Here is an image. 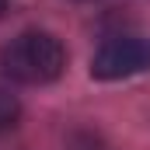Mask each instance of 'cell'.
<instances>
[{"label":"cell","mask_w":150,"mask_h":150,"mask_svg":"<svg viewBox=\"0 0 150 150\" xmlns=\"http://www.w3.org/2000/svg\"><path fill=\"white\" fill-rule=\"evenodd\" d=\"M0 70L7 80L25 87L52 84L67 70V45L52 32H21L0 49Z\"/></svg>","instance_id":"cell-1"},{"label":"cell","mask_w":150,"mask_h":150,"mask_svg":"<svg viewBox=\"0 0 150 150\" xmlns=\"http://www.w3.org/2000/svg\"><path fill=\"white\" fill-rule=\"evenodd\" d=\"M150 70V38L143 35H112L91 56V77L98 80H122Z\"/></svg>","instance_id":"cell-2"},{"label":"cell","mask_w":150,"mask_h":150,"mask_svg":"<svg viewBox=\"0 0 150 150\" xmlns=\"http://www.w3.org/2000/svg\"><path fill=\"white\" fill-rule=\"evenodd\" d=\"M21 119V101L18 94H11V87H0V133L14 129Z\"/></svg>","instance_id":"cell-3"},{"label":"cell","mask_w":150,"mask_h":150,"mask_svg":"<svg viewBox=\"0 0 150 150\" xmlns=\"http://www.w3.org/2000/svg\"><path fill=\"white\" fill-rule=\"evenodd\" d=\"M4 11H7V0H0V18H4Z\"/></svg>","instance_id":"cell-4"},{"label":"cell","mask_w":150,"mask_h":150,"mask_svg":"<svg viewBox=\"0 0 150 150\" xmlns=\"http://www.w3.org/2000/svg\"><path fill=\"white\" fill-rule=\"evenodd\" d=\"M77 4H84V0H77Z\"/></svg>","instance_id":"cell-5"}]
</instances>
